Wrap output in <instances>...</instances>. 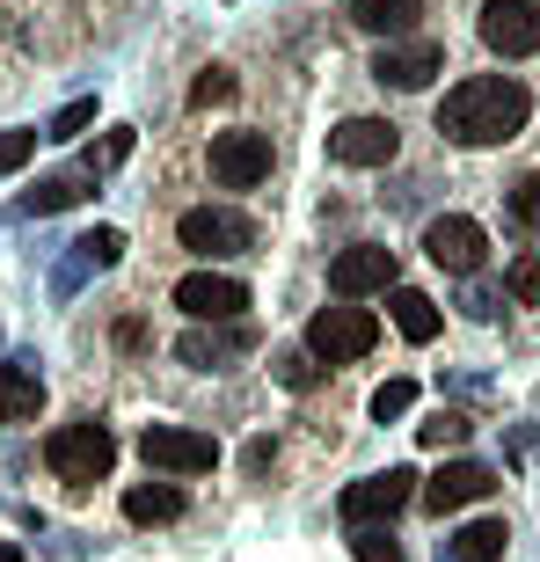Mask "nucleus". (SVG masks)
<instances>
[{
  "label": "nucleus",
  "instance_id": "nucleus-9",
  "mask_svg": "<svg viewBox=\"0 0 540 562\" xmlns=\"http://www.w3.org/2000/svg\"><path fill=\"white\" fill-rule=\"evenodd\" d=\"M176 307L190 314V322H241L249 314V285L227 271H190L183 285H176Z\"/></svg>",
  "mask_w": 540,
  "mask_h": 562
},
{
  "label": "nucleus",
  "instance_id": "nucleus-14",
  "mask_svg": "<svg viewBox=\"0 0 540 562\" xmlns=\"http://www.w3.org/2000/svg\"><path fill=\"white\" fill-rule=\"evenodd\" d=\"M117 256H125V234H117V227H95V234H81V241H66V263L52 271V292H59V300H66V292H81V278L110 271Z\"/></svg>",
  "mask_w": 540,
  "mask_h": 562
},
{
  "label": "nucleus",
  "instance_id": "nucleus-12",
  "mask_svg": "<svg viewBox=\"0 0 540 562\" xmlns=\"http://www.w3.org/2000/svg\"><path fill=\"white\" fill-rule=\"evenodd\" d=\"M395 146H402V132L387 125V117H344V125L329 132V161L336 168H387Z\"/></svg>",
  "mask_w": 540,
  "mask_h": 562
},
{
  "label": "nucleus",
  "instance_id": "nucleus-7",
  "mask_svg": "<svg viewBox=\"0 0 540 562\" xmlns=\"http://www.w3.org/2000/svg\"><path fill=\"white\" fill-rule=\"evenodd\" d=\"M402 278L395 249H380V241H351V249L329 263V292L336 300H365V292H387Z\"/></svg>",
  "mask_w": 540,
  "mask_h": 562
},
{
  "label": "nucleus",
  "instance_id": "nucleus-17",
  "mask_svg": "<svg viewBox=\"0 0 540 562\" xmlns=\"http://www.w3.org/2000/svg\"><path fill=\"white\" fill-rule=\"evenodd\" d=\"M88 190H95V168H59V176H37V183L22 190V220H52V212L81 205Z\"/></svg>",
  "mask_w": 540,
  "mask_h": 562
},
{
  "label": "nucleus",
  "instance_id": "nucleus-28",
  "mask_svg": "<svg viewBox=\"0 0 540 562\" xmlns=\"http://www.w3.org/2000/svg\"><path fill=\"white\" fill-rule=\"evenodd\" d=\"M95 125V103H66L52 125H44V139H81V132Z\"/></svg>",
  "mask_w": 540,
  "mask_h": 562
},
{
  "label": "nucleus",
  "instance_id": "nucleus-3",
  "mask_svg": "<svg viewBox=\"0 0 540 562\" xmlns=\"http://www.w3.org/2000/svg\"><path fill=\"white\" fill-rule=\"evenodd\" d=\"M380 344V314H365V307H322L307 322V351L314 358H329V366H351V358H365Z\"/></svg>",
  "mask_w": 540,
  "mask_h": 562
},
{
  "label": "nucleus",
  "instance_id": "nucleus-27",
  "mask_svg": "<svg viewBox=\"0 0 540 562\" xmlns=\"http://www.w3.org/2000/svg\"><path fill=\"white\" fill-rule=\"evenodd\" d=\"M227 95H234V74H227V66H205V74H198V81H190V103H198V110L227 103Z\"/></svg>",
  "mask_w": 540,
  "mask_h": 562
},
{
  "label": "nucleus",
  "instance_id": "nucleus-16",
  "mask_svg": "<svg viewBox=\"0 0 540 562\" xmlns=\"http://www.w3.org/2000/svg\"><path fill=\"white\" fill-rule=\"evenodd\" d=\"M241 351H256V329H249V322H220V329H190L183 344H176V358H183V366H198V373H212V366H234Z\"/></svg>",
  "mask_w": 540,
  "mask_h": 562
},
{
  "label": "nucleus",
  "instance_id": "nucleus-33",
  "mask_svg": "<svg viewBox=\"0 0 540 562\" xmlns=\"http://www.w3.org/2000/svg\"><path fill=\"white\" fill-rule=\"evenodd\" d=\"M278 380H285V387H314V366L307 358H278Z\"/></svg>",
  "mask_w": 540,
  "mask_h": 562
},
{
  "label": "nucleus",
  "instance_id": "nucleus-13",
  "mask_svg": "<svg viewBox=\"0 0 540 562\" xmlns=\"http://www.w3.org/2000/svg\"><path fill=\"white\" fill-rule=\"evenodd\" d=\"M424 256H431L438 271H453V278H475L482 256H490V234L453 212V220H431V227H424Z\"/></svg>",
  "mask_w": 540,
  "mask_h": 562
},
{
  "label": "nucleus",
  "instance_id": "nucleus-32",
  "mask_svg": "<svg viewBox=\"0 0 540 562\" xmlns=\"http://www.w3.org/2000/svg\"><path fill=\"white\" fill-rule=\"evenodd\" d=\"M125 154H132V132H110V139L95 146V154H88V168L103 176V168H117V161H125Z\"/></svg>",
  "mask_w": 540,
  "mask_h": 562
},
{
  "label": "nucleus",
  "instance_id": "nucleus-11",
  "mask_svg": "<svg viewBox=\"0 0 540 562\" xmlns=\"http://www.w3.org/2000/svg\"><path fill=\"white\" fill-rule=\"evenodd\" d=\"M490 490H497V468H482V460H446V468H438V475L416 490V504L446 519V512H468V504H482Z\"/></svg>",
  "mask_w": 540,
  "mask_h": 562
},
{
  "label": "nucleus",
  "instance_id": "nucleus-19",
  "mask_svg": "<svg viewBox=\"0 0 540 562\" xmlns=\"http://www.w3.org/2000/svg\"><path fill=\"white\" fill-rule=\"evenodd\" d=\"M387 314H395V329L409 336V344H431V336H438V322H446V314H438V300H431V292L402 285V278H395V285H387Z\"/></svg>",
  "mask_w": 540,
  "mask_h": 562
},
{
  "label": "nucleus",
  "instance_id": "nucleus-10",
  "mask_svg": "<svg viewBox=\"0 0 540 562\" xmlns=\"http://www.w3.org/2000/svg\"><path fill=\"white\" fill-rule=\"evenodd\" d=\"M270 176V132H220L212 139V183L220 190H256Z\"/></svg>",
  "mask_w": 540,
  "mask_h": 562
},
{
  "label": "nucleus",
  "instance_id": "nucleus-6",
  "mask_svg": "<svg viewBox=\"0 0 540 562\" xmlns=\"http://www.w3.org/2000/svg\"><path fill=\"white\" fill-rule=\"evenodd\" d=\"M176 234H183V249H198V256H241L256 241V220L234 212V205H198V212L176 220Z\"/></svg>",
  "mask_w": 540,
  "mask_h": 562
},
{
  "label": "nucleus",
  "instance_id": "nucleus-21",
  "mask_svg": "<svg viewBox=\"0 0 540 562\" xmlns=\"http://www.w3.org/2000/svg\"><path fill=\"white\" fill-rule=\"evenodd\" d=\"M125 519H132V526H168V519H183V490H176V482H132V490H125Z\"/></svg>",
  "mask_w": 540,
  "mask_h": 562
},
{
  "label": "nucleus",
  "instance_id": "nucleus-5",
  "mask_svg": "<svg viewBox=\"0 0 540 562\" xmlns=\"http://www.w3.org/2000/svg\"><path fill=\"white\" fill-rule=\"evenodd\" d=\"M139 453H146V468H161V475H205V468H220V446H212L205 431H183V424H146Z\"/></svg>",
  "mask_w": 540,
  "mask_h": 562
},
{
  "label": "nucleus",
  "instance_id": "nucleus-2",
  "mask_svg": "<svg viewBox=\"0 0 540 562\" xmlns=\"http://www.w3.org/2000/svg\"><path fill=\"white\" fill-rule=\"evenodd\" d=\"M44 468L59 482H74V490H88V482H103L110 468H117V438H110V424H59V431L44 438Z\"/></svg>",
  "mask_w": 540,
  "mask_h": 562
},
{
  "label": "nucleus",
  "instance_id": "nucleus-18",
  "mask_svg": "<svg viewBox=\"0 0 540 562\" xmlns=\"http://www.w3.org/2000/svg\"><path fill=\"white\" fill-rule=\"evenodd\" d=\"M37 409H44L37 358H8V366H0V417H8V424H30Z\"/></svg>",
  "mask_w": 540,
  "mask_h": 562
},
{
  "label": "nucleus",
  "instance_id": "nucleus-29",
  "mask_svg": "<svg viewBox=\"0 0 540 562\" xmlns=\"http://www.w3.org/2000/svg\"><path fill=\"white\" fill-rule=\"evenodd\" d=\"M37 139L44 132H0V176H15V168L37 154Z\"/></svg>",
  "mask_w": 540,
  "mask_h": 562
},
{
  "label": "nucleus",
  "instance_id": "nucleus-26",
  "mask_svg": "<svg viewBox=\"0 0 540 562\" xmlns=\"http://www.w3.org/2000/svg\"><path fill=\"white\" fill-rule=\"evenodd\" d=\"M358 541H351V555L358 562H402V548L387 541V526H351Z\"/></svg>",
  "mask_w": 540,
  "mask_h": 562
},
{
  "label": "nucleus",
  "instance_id": "nucleus-25",
  "mask_svg": "<svg viewBox=\"0 0 540 562\" xmlns=\"http://www.w3.org/2000/svg\"><path fill=\"white\" fill-rule=\"evenodd\" d=\"M416 409V380H387L373 395V424H395V417H409Z\"/></svg>",
  "mask_w": 540,
  "mask_h": 562
},
{
  "label": "nucleus",
  "instance_id": "nucleus-4",
  "mask_svg": "<svg viewBox=\"0 0 540 562\" xmlns=\"http://www.w3.org/2000/svg\"><path fill=\"white\" fill-rule=\"evenodd\" d=\"M409 504H416V468H387V475L351 482V490L336 497V512H344V526H387L395 512H409Z\"/></svg>",
  "mask_w": 540,
  "mask_h": 562
},
{
  "label": "nucleus",
  "instance_id": "nucleus-22",
  "mask_svg": "<svg viewBox=\"0 0 540 562\" xmlns=\"http://www.w3.org/2000/svg\"><path fill=\"white\" fill-rule=\"evenodd\" d=\"M504 548H511L504 519H468L453 541H446V562H504Z\"/></svg>",
  "mask_w": 540,
  "mask_h": 562
},
{
  "label": "nucleus",
  "instance_id": "nucleus-8",
  "mask_svg": "<svg viewBox=\"0 0 540 562\" xmlns=\"http://www.w3.org/2000/svg\"><path fill=\"white\" fill-rule=\"evenodd\" d=\"M482 44L497 59H533L540 52V0H490L482 8Z\"/></svg>",
  "mask_w": 540,
  "mask_h": 562
},
{
  "label": "nucleus",
  "instance_id": "nucleus-23",
  "mask_svg": "<svg viewBox=\"0 0 540 562\" xmlns=\"http://www.w3.org/2000/svg\"><path fill=\"white\" fill-rule=\"evenodd\" d=\"M504 292H511L519 307H540V256H511V263H504Z\"/></svg>",
  "mask_w": 540,
  "mask_h": 562
},
{
  "label": "nucleus",
  "instance_id": "nucleus-15",
  "mask_svg": "<svg viewBox=\"0 0 540 562\" xmlns=\"http://www.w3.org/2000/svg\"><path fill=\"white\" fill-rule=\"evenodd\" d=\"M438 66H446V52H438L431 37H416V44H380L373 81H380V88H424Z\"/></svg>",
  "mask_w": 540,
  "mask_h": 562
},
{
  "label": "nucleus",
  "instance_id": "nucleus-34",
  "mask_svg": "<svg viewBox=\"0 0 540 562\" xmlns=\"http://www.w3.org/2000/svg\"><path fill=\"white\" fill-rule=\"evenodd\" d=\"M0 562H22V548H15V541H0Z\"/></svg>",
  "mask_w": 540,
  "mask_h": 562
},
{
  "label": "nucleus",
  "instance_id": "nucleus-1",
  "mask_svg": "<svg viewBox=\"0 0 540 562\" xmlns=\"http://www.w3.org/2000/svg\"><path fill=\"white\" fill-rule=\"evenodd\" d=\"M526 117H533V95L511 74H475V81L446 88V103H438V132L453 146H504L526 132Z\"/></svg>",
  "mask_w": 540,
  "mask_h": 562
},
{
  "label": "nucleus",
  "instance_id": "nucleus-31",
  "mask_svg": "<svg viewBox=\"0 0 540 562\" xmlns=\"http://www.w3.org/2000/svg\"><path fill=\"white\" fill-rule=\"evenodd\" d=\"M497 307H504L497 285H468V300H460V314H475V322H497Z\"/></svg>",
  "mask_w": 540,
  "mask_h": 562
},
{
  "label": "nucleus",
  "instance_id": "nucleus-20",
  "mask_svg": "<svg viewBox=\"0 0 540 562\" xmlns=\"http://www.w3.org/2000/svg\"><path fill=\"white\" fill-rule=\"evenodd\" d=\"M416 15H424V0H351V22L365 37H409Z\"/></svg>",
  "mask_w": 540,
  "mask_h": 562
},
{
  "label": "nucleus",
  "instance_id": "nucleus-30",
  "mask_svg": "<svg viewBox=\"0 0 540 562\" xmlns=\"http://www.w3.org/2000/svg\"><path fill=\"white\" fill-rule=\"evenodd\" d=\"M511 220H519V227H540V176H519V183H511Z\"/></svg>",
  "mask_w": 540,
  "mask_h": 562
},
{
  "label": "nucleus",
  "instance_id": "nucleus-24",
  "mask_svg": "<svg viewBox=\"0 0 540 562\" xmlns=\"http://www.w3.org/2000/svg\"><path fill=\"white\" fill-rule=\"evenodd\" d=\"M475 431V424L460 417V409H438L431 424H416V438H424V446H431V453H446V446H460V438Z\"/></svg>",
  "mask_w": 540,
  "mask_h": 562
}]
</instances>
